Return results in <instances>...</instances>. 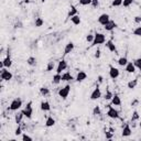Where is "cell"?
<instances>
[{
	"instance_id": "cell-43",
	"label": "cell",
	"mask_w": 141,
	"mask_h": 141,
	"mask_svg": "<svg viewBox=\"0 0 141 141\" xmlns=\"http://www.w3.org/2000/svg\"><path fill=\"white\" fill-rule=\"evenodd\" d=\"M105 137H106V139L111 140L113 139V137H114V133L110 132V131H107V132H105Z\"/></svg>"
},
{
	"instance_id": "cell-15",
	"label": "cell",
	"mask_w": 141,
	"mask_h": 141,
	"mask_svg": "<svg viewBox=\"0 0 141 141\" xmlns=\"http://www.w3.org/2000/svg\"><path fill=\"white\" fill-rule=\"evenodd\" d=\"M86 78H87V74L85 73V72H83V70H80V72L77 73L75 80H76V82H78V83H82V82H84Z\"/></svg>"
},
{
	"instance_id": "cell-37",
	"label": "cell",
	"mask_w": 141,
	"mask_h": 141,
	"mask_svg": "<svg viewBox=\"0 0 141 141\" xmlns=\"http://www.w3.org/2000/svg\"><path fill=\"white\" fill-rule=\"evenodd\" d=\"M132 33H133V35H136V36H141V27H137Z\"/></svg>"
},
{
	"instance_id": "cell-41",
	"label": "cell",
	"mask_w": 141,
	"mask_h": 141,
	"mask_svg": "<svg viewBox=\"0 0 141 141\" xmlns=\"http://www.w3.org/2000/svg\"><path fill=\"white\" fill-rule=\"evenodd\" d=\"M22 140L23 141H32L33 139H32V137H30L29 135H27V133H23V135H22Z\"/></svg>"
},
{
	"instance_id": "cell-5",
	"label": "cell",
	"mask_w": 141,
	"mask_h": 141,
	"mask_svg": "<svg viewBox=\"0 0 141 141\" xmlns=\"http://www.w3.org/2000/svg\"><path fill=\"white\" fill-rule=\"evenodd\" d=\"M108 111H107V116H108L110 119H117V118H119V113H118V110H116L111 105H108Z\"/></svg>"
},
{
	"instance_id": "cell-4",
	"label": "cell",
	"mask_w": 141,
	"mask_h": 141,
	"mask_svg": "<svg viewBox=\"0 0 141 141\" xmlns=\"http://www.w3.org/2000/svg\"><path fill=\"white\" fill-rule=\"evenodd\" d=\"M11 65H12V60H11V56H10V53L8 52L7 56L3 58L2 62L0 63V68H3V67H7V68H10Z\"/></svg>"
},
{
	"instance_id": "cell-12",
	"label": "cell",
	"mask_w": 141,
	"mask_h": 141,
	"mask_svg": "<svg viewBox=\"0 0 141 141\" xmlns=\"http://www.w3.org/2000/svg\"><path fill=\"white\" fill-rule=\"evenodd\" d=\"M117 28V23L113 20H109L108 23H106L105 25H104V29H105L106 31H113L114 29Z\"/></svg>"
},
{
	"instance_id": "cell-29",
	"label": "cell",
	"mask_w": 141,
	"mask_h": 141,
	"mask_svg": "<svg viewBox=\"0 0 141 141\" xmlns=\"http://www.w3.org/2000/svg\"><path fill=\"white\" fill-rule=\"evenodd\" d=\"M128 63V58L127 56H121L119 60H118V64H119L120 66H126Z\"/></svg>"
},
{
	"instance_id": "cell-36",
	"label": "cell",
	"mask_w": 141,
	"mask_h": 141,
	"mask_svg": "<svg viewBox=\"0 0 141 141\" xmlns=\"http://www.w3.org/2000/svg\"><path fill=\"white\" fill-rule=\"evenodd\" d=\"M122 1H124V0H113L111 5H113V7H120V6H122Z\"/></svg>"
},
{
	"instance_id": "cell-50",
	"label": "cell",
	"mask_w": 141,
	"mask_h": 141,
	"mask_svg": "<svg viewBox=\"0 0 141 141\" xmlns=\"http://www.w3.org/2000/svg\"><path fill=\"white\" fill-rule=\"evenodd\" d=\"M139 127L141 128V121H140V124H139Z\"/></svg>"
},
{
	"instance_id": "cell-6",
	"label": "cell",
	"mask_w": 141,
	"mask_h": 141,
	"mask_svg": "<svg viewBox=\"0 0 141 141\" xmlns=\"http://www.w3.org/2000/svg\"><path fill=\"white\" fill-rule=\"evenodd\" d=\"M69 92H70V85H66L65 87H63L58 90V96H60L62 99H66L69 95Z\"/></svg>"
},
{
	"instance_id": "cell-26",
	"label": "cell",
	"mask_w": 141,
	"mask_h": 141,
	"mask_svg": "<svg viewBox=\"0 0 141 141\" xmlns=\"http://www.w3.org/2000/svg\"><path fill=\"white\" fill-rule=\"evenodd\" d=\"M40 94L43 96V97H46V96L50 95V89L47 87H41L40 88Z\"/></svg>"
},
{
	"instance_id": "cell-23",
	"label": "cell",
	"mask_w": 141,
	"mask_h": 141,
	"mask_svg": "<svg viewBox=\"0 0 141 141\" xmlns=\"http://www.w3.org/2000/svg\"><path fill=\"white\" fill-rule=\"evenodd\" d=\"M62 82V74H58L56 73L55 75L53 76V79H52V83L55 84V85H57V84H60Z\"/></svg>"
},
{
	"instance_id": "cell-32",
	"label": "cell",
	"mask_w": 141,
	"mask_h": 141,
	"mask_svg": "<svg viewBox=\"0 0 141 141\" xmlns=\"http://www.w3.org/2000/svg\"><path fill=\"white\" fill-rule=\"evenodd\" d=\"M133 64H135L136 68H138V69L140 70V72H141V57L136 58V60L133 61Z\"/></svg>"
},
{
	"instance_id": "cell-3",
	"label": "cell",
	"mask_w": 141,
	"mask_h": 141,
	"mask_svg": "<svg viewBox=\"0 0 141 141\" xmlns=\"http://www.w3.org/2000/svg\"><path fill=\"white\" fill-rule=\"evenodd\" d=\"M22 106V99L21 98H16L11 102L10 106H9V109L12 110V111H17L18 109H20Z\"/></svg>"
},
{
	"instance_id": "cell-8",
	"label": "cell",
	"mask_w": 141,
	"mask_h": 141,
	"mask_svg": "<svg viewBox=\"0 0 141 141\" xmlns=\"http://www.w3.org/2000/svg\"><path fill=\"white\" fill-rule=\"evenodd\" d=\"M119 75H120L119 69H118L117 67H115V66L110 65V67H109V76H110V78L117 79L118 77H119Z\"/></svg>"
},
{
	"instance_id": "cell-25",
	"label": "cell",
	"mask_w": 141,
	"mask_h": 141,
	"mask_svg": "<svg viewBox=\"0 0 141 141\" xmlns=\"http://www.w3.org/2000/svg\"><path fill=\"white\" fill-rule=\"evenodd\" d=\"M55 125V120H54V118L53 117H47V119L45 121V126L47 128H50V127H53V126Z\"/></svg>"
},
{
	"instance_id": "cell-42",
	"label": "cell",
	"mask_w": 141,
	"mask_h": 141,
	"mask_svg": "<svg viewBox=\"0 0 141 141\" xmlns=\"http://www.w3.org/2000/svg\"><path fill=\"white\" fill-rule=\"evenodd\" d=\"M132 2H133V0H124V1H122V6H124V7H129Z\"/></svg>"
},
{
	"instance_id": "cell-40",
	"label": "cell",
	"mask_w": 141,
	"mask_h": 141,
	"mask_svg": "<svg viewBox=\"0 0 141 141\" xmlns=\"http://www.w3.org/2000/svg\"><path fill=\"white\" fill-rule=\"evenodd\" d=\"M22 130H23V129L21 128V126H20V125H18V127H17V129H16V131H14V135H16V136H20V135H22Z\"/></svg>"
},
{
	"instance_id": "cell-31",
	"label": "cell",
	"mask_w": 141,
	"mask_h": 141,
	"mask_svg": "<svg viewBox=\"0 0 141 141\" xmlns=\"http://www.w3.org/2000/svg\"><path fill=\"white\" fill-rule=\"evenodd\" d=\"M44 24V20L42 19V18H36L35 19V22H34V25L36 28H40L42 27V25Z\"/></svg>"
},
{
	"instance_id": "cell-48",
	"label": "cell",
	"mask_w": 141,
	"mask_h": 141,
	"mask_svg": "<svg viewBox=\"0 0 141 141\" xmlns=\"http://www.w3.org/2000/svg\"><path fill=\"white\" fill-rule=\"evenodd\" d=\"M109 131H110V132H113V133H114V132H115V129H114L113 127H111V128H109Z\"/></svg>"
},
{
	"instance_id": "cell-13",
	"label": "cell",
	"mask_w": 141,
	"mask_h": 141,
	"mask_svg": "<svg viewBox=\"0 0 141 141\" xmlns=\"http://www.w3.org/2000/svg\"><path fill=\"white\" fill-rule=\"evenodd\" d=\"M131 133H132V130H131V128H130V125L126 124V126L124 127V129H122V132H121L122 137H130Z\"/></svg>"
},
{
	"instance_id": "cell-27",
	"label": "cell",
	"mask_w": 141,
	"mask_h": 141,
	"mask_svg": "<svg viewBox=\"0 0 141 141\" xmlns=\"http://www.w3.org/2000/svg\"><path fill=\"white\" fill-rule=\"evenodd\" d=\"M75 14H77V9H76V7L72 6V7L69 8V11H68L67 17H68V18H72V17L75 16Z\"/></svg>"
},
{
	"instance_id": "cell-7",
	"label": "cell",
	"mask_w": 141,
	"mask_h": 141,
	"mask_svg": "<svg viewBox=\"0 0 141 141\" xmlns=\"http://www.w3.org/2000/svg\"><path fill=\"white\" fill-rule=\"evenodd\" d=\"M24 114V117H27L28 119H31L32 118V115H33V108H32V103L29 102L27 104V106H25V108L22 110Z\"/></svg>"
},
{
	"instance_id": "cell-11",
	"label": "cell",
	"mask_w": 141,
	"mask_h": 141,
	"mask_svg": "<svg viewBox=\"0 0 141 141\" xmlns=\"http://www.w3.org/2000/svg\"><path fill=\"white\" fill-rule=\"evenodd\" d=\"M66 68H67V63H66L65 60H61L60 62H58L57 64V67H56V73L58 74H62L63 70H65Z\"/></svg>"
},
{
	"instance_id": "cell-28",
	"label": "cell",
	"mask_w": 141,
	"mask_h": 141,
	"mask_svg": "<svg viewBox=\"0 0 141 141\" xmlns=\"http://www.w3.org/2000/svg\"><path fill=\"white\" fill-rule=\"evenodd\" d=\"M27 64L28 65H30V66H35L36 65V58L34 56H30V57H28V60H27Z\"/></svg>"
},
{
	"instance_id": "cell-1",
	"label": "cell",
	"mask_w": 141,
	"mask_h": 141,
	"mask_svg": "<svg viewBox=\"0 0 141 141\" xmlns=\"http://www.w3.org/2000/svg\"><path fill=\"white\" fill-rule=\"evenodd\" d=\"M12 77H13L12 73H11L9 69H7V67L1 68V72H0V78H1V80L9 82L12 79Z\"/></svg>"
},
{
	"instance_id": "cell-16",
	"label": "cell",
	"mask_w": 141,
	"mask_h": 141,
	"mask_svg": "<svg viewBox=\"0 0 141 141\" xmlns=\"http://www.w3.org/2000/svg\"><path fill=\"white\" fill-rule=\"evenodd\" d=\"M106 47L110 52H115V53H117V47H116V45H115V43L113 42V40L107 41V42H106Z\"/></svg>"
},
{
	"instance_id": "cell-33",
	"label": "cell",
	"mask_w": 141,
	"mask_h": 141,
	"mask_svg": "<svg viewBox=\"0 0 141 141\" xmlns=\"http://www.w3.org/2000/svg\"><path fill=\"white\" fill-rule=\"evenodd\" d=\"M139 118H140V115H139L138 111H133L132 116H131V122H135L137 120H139Z\"/></svg>"
},
{
	"instance_id": "cell-51",
	"label": "cell",
	"mask_w": 141,
	"mask_h": 141,
	"mask_svg": "<svg viewBox=\"0 0 141 141\" xmlns=\"http://www.w3.org/2000/svg\"><path fill=\"white\" fill-rule=\"evenodd\" d=\"M41 1H42V2H44V1H46V0H41Z\"/></svg>"
},
{
	"instance_id": "cell-30",
	"label": "cell",
	"mask_w": 141,
	"mask_h": 141,
	"mask_svg": "<svg viewBox=\"0 0 141 141\" xmlns=\"http://www.w3.org/2000/svg\"><path fill=\"white\" fill-rule=\"evenodd\" d=\"M93 115L94 116H100L102 115V109L99 106H95L94 109H93Z\"/></svg>"
},
{
	"instance_id": "cell-22",
	"label": "cell",
	"mask_w": 141,
	"mask_h": 141,
	"mask_svg": "<svg viewBox=\"0 0 141 141\" xmlns=\"http://www.w3.org/2000/svg\"><path fill=\"white\" fill-rule=\"evenodd\" d=\"M137 85H138V78H135V79H132L130 82H128L127 87L129 88V89H135V88L137 87Z\"/></svg>"
},
{
	"instance_id": "cell-17",
	"label": "cell",
	"mask_w": 141,
	"mask_h": 141,
	"mask_svg": "<svg viewBox=\"0 0 141 141\" xmlns=\"http://www.w3.org/2000/svg\"><path fill=\"white\" fill-rule=\"evenodd\" d=\"M40 108H41V110L42 111H50L51 110V105H50V103L49 102H41V104H40Z\"/></svg>"
},
{
	"instance_id": "cell-20",
	"label": "cell",
	"mask_w": 141,
	"mask_h": 141,
	"mask_svg": "<svg viewBox=\"0 0 141 141\" xmlns=\"http://www.w3.org/2000/svg\"><path fill=\"white\" fill-rule=\"evenodd\" d=\"M23 117H24L23 111L17 113V114H16V116H14V121H16V124H17V125H20L21 122H22V119H23Z\"/></svg>"
},
{
	"instance_id": "cell-38",
	"label": "cell",
	"mask_w": 141,
	"mask_h": 141,
	"mask_svg": "<svg viewBox=\"0 0 141 141\" xmlns=\"http://www.w3.org/2000/svg\"><path fill=\"white\" fill-rule=\"evenodd\" d=\"M94 38H95V34H92V33H89V34L86 35V41L88 43H93V41H94Z\"/></svg>"
},
{
	"instance_id": "cell-18",
	"label": "cell",
	"mask_w": 141,
	"mask_h": 141,
	"mask_svg": "<svg viewBox=\"0 0 141 141\" xmlns=\"http://www.w3.org/2000/svg\"><path fill=\"white\" fill-rule=\"evenodd\" d=\"M74 47H75V44H74L73 42H68L67 44H66L65 49H64V55L69 54L70 52H72V51L74 50Z\"/></svg>"
},
{
	"instance_id": "cell-2",
	"label": "cell",
	"mask_w": 141,
	"mask_h": 141,
	"mask_svg": "<svg viewBox=\"0 0 141 141\" xmlns=\"http://www.w3.org/2000/svg\"><path fill=\"white\" fill-rule=\"evenodd\" d=\"M105 42H106L105 34H103V33H95V38H94V41H93V43H92V46L104 44Z\"/></svg>"
},
{
	"instance_id": "cell-34",
	"label": "cell",
	"mask_w": 141,
	"mask_h": 141,
	"mask_svg": "<svg viewBox=\"0 0 141 141\" xmlns=\"http://www.w3.org/2000/svg\"><path fill=\"white\" fill-rule=\"evenodd\" d=\"M113 96H114L113 93H111L109 89H107V90H106V94H105V96H104V98H105L106 100H111Z\"/></svg>"
},
{
	"instance_id": "cell-9",
	"label": "cell",
	"mask_w": 141,
	"mask_h": 141,
	"mask_svg": "<svg viewBox=\"0 0 141 141\" xmlns=\"http://www.w3.org/2000/svg\"><path fill=\"white\" fill-rule=\"evenodd\" d=\"M100 97H102V92H100V88L97 86L94 90L92 92V94H90V99H92V100H97V99H99Z\"/></svg>"
},
{
	"instance_id": "cell-44",
	"label": "cell",
	"mask_w": 141,
	"mask_h": 141,
	"mask_svg": "<svg viewBox=\"0 0 141 141\" xmlns=\"http://www.w3.org/2000/svg\"><path fill=\"white\" fill-rule=\"evenodd\" d=\"M133 21H135V23H137V24L141 23V16H136L133 18Z\"/></svg>"
},
{
	"instance_id": "cell-10",
	"label": "cell",
	"mask_w": 141,
	"mask_h": 141,
	"mask_svg": "<svg viewBox=\"0 0 141 141\" xmlns=\"http://www.w3.org/2000/svg\"><path fill=\"white\" fill-rule=\"evenodd\" d=\"M110 20V17H109V14L108 13H103L99 16L98 18V23L99 24H102V25H105L106 23H108Z\"/></svg>"
},
{
	"instance_id": "cell-19",
	"label": "cell",
	"mask_w": 141,
	"mask_h": 141,
	"mask_svg": "<svg viewBox=\"0 0 141 141\" xmlns=\"http://www.w3.org/2000/svg\"><path fill=\"white\" fill-rule=\"evenodd\" d=\"M111 105L113 106H120L121 105V99L117 94H115L113 96V98H111Z\"/></svg>"
},
{
	"instance_id": "cell-39",
	"label": "cell",
	"mask_w": 141,
	"mask_h": 141,
	"mask_svg": "<svg viewBox=\"0 0 141 141\" xmlns=\"http://www.w3.org/2000/svg\"><path fill=\"white\" fill-rule=\"evenodd\" d=\"M78 3L80 6H88V5H92V0H79Z\"/></svg>"
},
{
	"instance_id": "cell-24",
	"label": "cell",
	"mask_w": 141,
	"mask_h": 141,
	"mask_svg": "<svg viewBox=\"0 0 141 141\" xmlns=\"http://www.w3.org/2000/svg\"><path fill=\"white\" fill-rule=\"evenodd\" d=\"M70 22H72L74 25H78V24H80V22H82L80 17L78 16V14H75L74 17L70 18Z\"/></svg>"
},
{
	"instance_id": "cell-21",
	"label": "cell",
	"mask_w": 141,
	"mask_h": 141,
	"mask_svg": "<svg viewBox=\"0 0 141 141\" xmlns=\"http://www.w3.org/2000/svg\"><path fill=\"white\" fill-rule=\"evenodd\" d=\"M72 79H74V78H73V76L70 75L69 72H65L62 74V82H69Z\"/></svg>"
},
{
	"instance_id": "cell-47",
	"label": "cell",
	"mask_w": 141,
	"mask_h": 141,
	"mask_svg": "<svg viewBox=\"0 0 141 141\" xmlns=\"http://www.w3.org/2000/svg\"><path fill=\"white\" fill-rule=\"evenodd\" d=\"M103 80H104L103 76H100V75H99V76H98V83H99V84H102V83H103Z\"/></svg>"
},
{
	"instance_id": "cell-35",
	"label": "cell",
	"mask_w": 141,
	"mask_h": 141,
	"mask_svg": "<svg viewBox=\"0 0 141 141\" xmlns=\"http://www.w3.org/2000/svg\"><path fill=\"white\" fill-rule=\"evenodd\" d=\"M55 67V63L53 61H51L47 63V66H46V72H51V70H53Z\"/></svg>"
},
{
	"instance_id": "cell-46",
	"label": "cell",
	"mask_w": 141,
	"mask_h": 141,
	"mask_svg": "<svg viewBox=\"0 0 141 141\" xmlns=\"http://www.w3.org/2000/svg\"><path fill=\"white\" fill-rule=\"evenodd\" d=\"M94 56H95V58H99V57H100V50H99V49L96 50Z\"/></svg>"
},
{
	"instance_id": "cell-14",
	"label": "cell",
	"mask_w": 141,
	"mask_h": 141,
	"mask_svg": "<svg viewBox=\"0 0 141 141\" xmlns=\"http://www.w3.org/2000/svg\"><path fill=\"white\" fill-rule=\"evenodd\" d=\"M125 69H126V72H127V73L133 74L136 72V66H135V64H133L132 62H128L127 65L125 66Z\"/></svg>"
},
{
	"instance_id": "cell-45",
	"label": "cell",
	"mask_w": 141,
	"mask_h": 141,
	"mask_svg": "<svg viewBox=\"0 0 141 141\" xmlns=\"http://www.w3.org/2000/svg\"><path fill=\"white\" fill-rule=\"evenodd\" d=\"M99 5V1L98 0H92V6H93V8H97Z\"/></svg>"
},
{
	"instance_id": "cell-49",
	"label": "cell",
	"mask_w": 141,
	"mask_h": 141,
	"mask_svg": "<svg viewBox=\"0 0 141 141\" xmlns=\"http://www.w3.org/2000/svg\"><path fill=\"white\" fill-rule=\"evenodd\" d=\"M23 2H25V3H29V2H30V0H23Z\"/></svg>"
}]
</instances>
